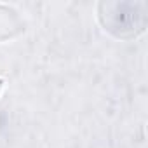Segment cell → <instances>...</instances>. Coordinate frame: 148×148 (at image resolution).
<instances>
[{"instance_id": "1", "label": "cell", "mask_w": 148, "mask_h": 148, "mask_svg": "<svg viewBox=\"0 0 148 148\" xmlns=\"http://www.w3.org/2000/svg\"><path fill=\"white\" fill-rule=\"evenodd\" d=\"M98 19L106 33L120 40H131L146 28V11L143 2H101Z\"/></svg>"}, {"instance_id": "2", "label": "cell", "mask_w": 148, "mask_h": 148, "mask_svg": "<svg viewBox=\"0 0 148 148\" xmlns=\"http://www.w3.org/2000/svg\"><path fill=\"white\" fill-rule=\"evenodd\" d=\"M25 28L26 23L16 9L0 4V42H5L21 35Z\"/></svg>"}]
</instances>
